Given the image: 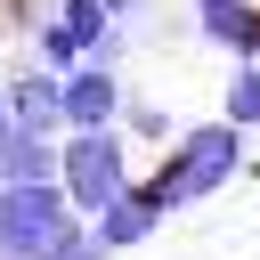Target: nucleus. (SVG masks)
I'll use <instances>...</instances> for the list:
<instances>
[{"label":"nucleus","mask_w":260,"mask_h":260,"mask_svg":"<svg viewBox=\"0 0 260 260\" xmlns=\"http://www.w3.org/2000/svg\"><path fill=\"white\" fill-rule=\"evenodd\" d=\"M65 179H8L0 187V260H49L73 219H65Z\"/></svg>","instance_id":"nucleus-1"},{"label":"nucleus","mask_w":260,"mask_h":260,"mask_svg":"<svg viewBox=\"0 0 260 260\" xmlns=\"http://www.w3.org/2000/svg\"><path fill=\"white\" fill-rule=\"evenodd\" d=\"M236 162H244V138H236V122H203L195 138H179L171 171L154 179V203L171 211V203H195V195H219V187L236 179Z\"/></svg>","instance_id":"nucleus-2"},{"label":"nucleus","mask_w":260,"mask_h":260,"mask_svg":"<svg viewBox=\"0 0 260 260\" xmlns=\"http://www.w3.org/2000/svg\"><path fill=\"white\" fill-rule=\"evenodd\" d=\"M57 179H65V195H73L81 211H106V203L122 195V146H114L106 130H81V138L65 146Z\"/></svg>","instance_id":"nucleus-3"},{"label":"nucleus","mask_w":260,"mask_h":260,"mask_svg":"<svg viewBox=\"0 0 260 260\" xmlns=\"http://www.w3.org/2000/svg\"><path fill=\"white\" fill-rule=\"evenodd\" d=\"M195 32L219 41V49H236V57H252L260 49V8L252 0H195Z\"/></svg>","instance_id":"nucleus-4"},{"label":"nucleus","mask_w":260,"mask_h":260,"mask_svg":"<svg viewBox=\"0 0 260 260\" xmlns=\"http://www.w3.org/2000/svg\"><path fill=\"white\" fill-rule=\"evenodd\" d=\"M57 106H65L73 130H106V122H114V73H106V65H98V73H65V81H57Z\"/></svg>","instance_id":"nucleus-5"},{"label":"nucleus","mask_w":260,"mask_h":260,"mask_svg":"<svg viewBox=\"0 0 260 260\" xmlns=\"http://www.w3.org/2000/svg\"><path fill=\"white\" fill-rule=\"evenodd\" d=\"M154 219H162L154 187H138V195H114V203L98 211V244H106V252H122V244H146V236H154Z\"/></svg>","instance_id":"nucleus-6"},{"label":"nucleus","mask_w":260,"mask_h":260,"mask_svg":"<svg viewBox=\"0 0 260 260\" xmlns=\"http://www.w3.org/2000/svg\"><path fill=\"white\" fill-rule=\"evenodd\" d=\"M8 114H16L24 130H57V122H65V106H57V81H16V89H8Z\"/></svg>","instance_id":"nucleus-7"},{"label":"nucleus","mask_w":260,"mask_h":260,"mask_svg":"<svg viewBox=\"0 0 260 260\" xmlns=\"http://www.w3.org/2000/svg\"><path fill=\"white\" fill-rule=\"evenodd\" d=\"M0 171H8V179H49V146H41V138H8V146H0Z\"/></svg>","instance_id":"nucleus-8"},{"label":"nucleus","mask_w":260,"mask_h":260,"mask_svg":"<svg viewBox=\"0 0 260 260\" xmlns=\"http://www.w3.org/2000/svg\"><path fill=\"white\" fill-rule=\"evenodd\" d=\"M228 122H260V65H244L228 81Z\"/></svg>","instance_id":"nucleus-9"},{"label":"nucleus","mask_w":260,"mask_h":260,"mask_svg":"<svg viewBox=\"0 0 260 260\" xmlns=\"http://www.w3.org/2000/svg\"><path fill=\"white\" fill-rule=\"evenodd\" d=\"M130 130H138V138H171V114H162V106H130Z\"/></svg>","instance_id":"nucleus-10"},{"label":"nucleus","mask_w":260,"mask_h":260,"mask_svg":"<svg viewBox=\"0 0 260 260\" xmlns=\"http://www.w3.org/2000/svg\"><path fill=\"white\" fill-rule=\"evenodd\" d=\"M8 138H16V114H8V98H0V146H8Z\"/></svg>","instance_id":"nucleus-11"},{"label":"nucleus","mask_w":260,"mask_h":260,"mask_svg":"<svg viewBox=\"0 0 260 260\" xmlns=\"http://www.w3.org/2000/svg\"><path fill=\"white\" fill-rule=\"evenodd\" d=\"M0 187H8V171H0Z\"/></svg>","instance_id":"nucleus-12"}]
</instances>
